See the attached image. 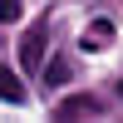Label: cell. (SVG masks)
<instances>
[{"label": "cell", "instance_id": "6da1fadb", "mask_svg": "<svg viewBox=\"0 0 123 123\" xmlns=\"http://www.w3.org/2000/svg\"><path fill=\"white\" fill-rule=\"evenodd\" d=\"M44 39H49V20L30 25L25 44H20V64H25V69H39V64H44Z\"/></svg>", "mask_w": 123, "mask_h": 123}, {"label": "cell", "instance_id": "7a4b0ae2", "mask_svg": "<svg viewBox=\"0 0 123 123\" xmlns=\"http://www.w3.org/2000/svg\"><path fill=\"white\" fill-rule=\"evenodd\" d=\"M94 118V113H104V104H98V98L94 94H74V98H64V104H59L54 108V118Z\"/></svg>", "mask_w": 123, "mask_h": 123}, {"label": "cell", "instance_id": "3957f363", "mask_svg": "<svg viewBox=\"0 0 123 123\" xmlns=\"http://www.w3.org/2000/svg\"><path fill=\"white\" fill-rule=\"evenodd\" d=\"M79 44H84V49H108V44H113V20H94Z\"/></svg>", "mask_w": 123, "mask_h": 123}, {"label": "cell", "instance_id": "277c9868", "mask_svg": "<svg viewBox=\"0 0 123 123\" xmlns=\"http://www.w3.org/2000/svg\"><path fill=\"white\" fill-rule=\"evenodd\" d=\"M0 98H5V104H25V84H20L10 69H0Z\"/></svg>", "mask_w": 123, "mask_h": 123}, {"label": "cell", "instance_id": "5b68a950", "mask_svg": "<svg viewBox=\"0 0 123 123\" xmlns=\"http://www.w3.org/2000/svg\"><path fill=\"white\" fill-rule=\"evenodd\" d=\"M69 79V64L64 59H49V69H44V84H64Z\"/></svg>", "mask_w": 123, "mask_h": 123}, {"label": "cell", "instance_id": "8992f818", "mask_svg": "<svg viewBox=\"0 0 123 123\" xmlns=\"http://www.w3.org/2000/svg\"><path fill=\"white\" fill-rule=\"evenodd\" d=\"M0 20H20V0H0Z\"/></svg>", "mask_w": 123, "mask_h": 123}, {"label": "cell", "instance_id": "52a82bcc", "mask_svg": "<svg viewBox=\"0 0 123 123\" xmlns=\"http://www.w3.org/2000/svg\"><path fill=\"white\" fill-rule=\"evenodd\" d=\"M118 98H123V79H118Z\"/></svg>", "mask_w": 123, "mask_h": 123}]
</instances>
